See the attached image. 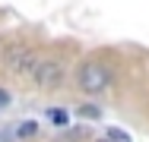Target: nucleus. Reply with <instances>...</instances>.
Listing matches in <instances>:
<instances>
[{"instance_id":"nucleus-1","label":"nucleus","mask_w":149,"mask_h":142,"mask_svg":"<svg viewBox=\"0 0 149 142\" xmlns=\"http://www.w3.org/2000/svg\"><path fill=\"white\" fill-rule=\"evenodd\" d=\"M76 82H79L83 92L98 95V92H105V88L111 85V73H108V66H102V63H86V66L76 73Z\"/></svg>"},{"instance_id":"nucleus-2","label":"nucleus","mask_w":149,"mask_h":142,"mask_svg":"<svg viewBox=\"0 0 149 142\" xmlns=\"http://www.w3.org/2000/svg\"><path fill=\"white\" fill-rule=\"evenodd\" d=\"M32 79H35V85H41V88H57L63 82V66L54 63V60H38L35 70H32Z\"/></svg>"},{"instance_id":"nucleus-3","label":"nucleus","mask_w":149,"mask_h":142,"mask_svg":"<svg viewBox=\"0 0 149 142\" xmlns=\"http://www.w3.org/2000/svg\"><path fill=\"white\" fill-rule=\"evenodd\" d=\"M3 60H6V66H10L13 73H19V76H32L35 63H38V57L32 54V51H26V48H6Z\"/></svg>"},{"instance_id":"nucleus-4","label":"nucleus","mask_w":149,"mask_h":142,"mask_svg":"<svg viewBox=\"0 0 149 142\" xmlns=\"http://www.w3.org/2000/svg\"><path fill=\"white\" fill-rule=\"evenodd\" d=\"M48 120H51V123H57V126H63V123L70 120V114L60 111V108H51V111H48Z\"/></svg>"},{"instance_id":"nucleus-5","label":"nucleus","mask_w":149,"mask_h":142,"mask_svg":"<svg viewBox=\"0 0 149 142\" xmlns=\"http://www.w3.org/2000/svg\"><path fill=\"white\" fill-rule=\"evenodd\" d=\"M108 142H130V136H127L124 130H114V126H111V130H108Z\"/></svg>"},{"instance_id":"nucleus-6","label":"nucleus","mask_w":149,"mask_h":142,"mask_svg":"<svg viewBox=\"0 0 149 142\" xmlns=\"http://www.w3.org/2000/svg\"><path fill=\"white\" fill-rule=\"evenodd\" d=\"M35 130H38V123H32V120H26V123H22V126L16 130V136H22V139H26V136H32Z\"/></svg>"},{"instance_id":"nucleus-7","label":"nucleus","mask_w":149,"mask_h":142,"mask_svg":"<svg viewBox=\"0 0 149 142\" xmlns=\"http://www.w3.org/2000/svg\"><path fill=\"white\" fill-rule=\"evenodd\" d=\"M79 117H86V120H98V108H92V104H83V108H79Z\"/></svg>"},{"instance_id":"nucleus-8","label":"nucleus","mask_w":149,"mask_h":142,"mask_svg":"<svg viewBox=\"0 0 149 142\" xmlns=\"http://www.w3.org/2000/svg\"><path fill=\"white\" fill-rule=\"evenodd\" d=\"M6 104H10V95H6L3 88H0V108H6Z\"/></svg>"},{"instance_id":"nucleus-9","label":"nucleus","mask_w":149,"mask_h":142,"mask_svg":"<svg viewBox=\"0 0 149 142\" xmlns=\"http://www.w3.org/2000/svg\"><path fill=\"white\" fill-rule=\"evenodd\" d=\"M102 142H108V139H102Z\"/></svg>"}]
</instances>
